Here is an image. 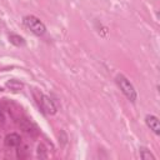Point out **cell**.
I'll list each match as a JSON object with an SVG mask.
<instances>
[{"instance_id": "1", "label": "cell", "mask_w": 160, "mask_h": 160, "mask_svg": "<svg viewBox=\"0 0 160 160\" xmlns=\"http://www.w3.org/2000/svg\"><path fill=\"white\" fill-rule=\"evenodd\" d=\"M115 81H116L118 86L120 88L121 92L126 96V99L130 100L131 102H135L136 99H138V94H136V90H135L134 85L129 81V79H128L126 76H124L122 74H119V75L116 76Z\"/></svg>"}, {"instance_id": "2", "label": "cell", "mask_w": 160, "mask_h": 160, "mask_svg": "<svg viewBox=\"0 0 160 160\" xmlns=\"http://www.w3.org/2000/svg\"><path fill=\"white\" fill-rule=\"evenodd\" d=\"M22 22L36 36H42L46 32V26L44 25V22L39 18H36L34 15H26V16H24Z\"/></svg>"}, {"instance_id": "3", "label": "cell", "mask_w": 160, "mask_h": 160, "mask_svg": "<svg viewBox=\"0 0 160 160\" xmlns=\"http://www.w3.org/2000/svg\"><path fill=\"white\" fill-rule=\"evenodd\" d=\"M38 102H39V106H40V109L42 110V112H45V114H48V115H54V114H56V105L54 104V101H52L49 96H46V95H44V94H40Z\"/></svg>"}, {"instance_id": "4", "label": "cell", "mask_w": 160, "mask_h": 160, "mask_svg": "<svg viewBox=\"0 0 160 160\" xmlns=\"http://www.w3.org/2000/svg\"><path fill=\"white\" fill-rule=\"evenodd\" d=\"M145 124L155 135H160V122H159L158 116H155V115H146L145 116Z\"/></svg>"}, {"instance_id": "5", "label": "cell", "mask_w": 160, "mask_h": 160, "mask_svg": "<svg viewBox=\"0 0 160 160\" xmlns=\"http://www.w3.org/2000/svg\"><path fill=\"white\" fill-rule=\"evenodd\" d=\"M4 144L9 148H16L21 144V138L19 134L16 132H11V134H8L4 139Z\"/></svg>"}, {"instance_id": "6", "label": "cell", "mask_w": 160, "mask_h": 160, "mask_svg": "<svg viewBox=\"0 0 160 160\" xmlns=\"http://www.w3.org/2000/svg\"><path fill=\"white\" fill-rule=\"evenodd\" d=\"M20 126H21V129L25 131V132H28V134H30V135H32V136H35V135H38V128L30 121V120H28V119H22L21 120V122H20Z\"/></svg>"}, {"instance_id": "7", "label": "cell", "mask_w": 160, "mask_h": 160, "mask_svg": "<svg viewBox=\"0 0 160 160\" xmlns=\"http://www.w3.org/2000/svg\"><path fill=\"white\" fill-rule=\"evenodd\" d=\"M9 41H10L12 45L18 46V48L25 45V40H24V38L20 36V35H18V34H10V35H9Z\"/></svg>"}, {"instance_id": "8", "label": "cell", "mask_w": 160, "mask_h": 160, "mask_svg": "<svg viewBox=\"0 0 160 160\" xmlns=\"http://www.w3.org/2000/svg\"><path fill=\"white\" fill-rule=\"evenodd\" d=\"M22 82H20L19 80H15V79H12V80H9L8 82H6V88H9L10 90H12V91H18V90H20V89H22Z\"/></svg>"}, {"instance_id": "9", "label": "cell", "mask_w": 160, "mask_h": 160, "mask_svg": "<svg viewBox=\"0 0 160 160\" xmlns=\"http://www.w3.org/2000/svg\"><path fill=\"white\" fill-rule=\"evenodd\" d=\"M140 158L144 159V160H155V156L146 148H141L140 149Z\"/></svg>"}, {"instance_id": "10", "label": "cell", "mask_w": 160, "mask_h": 160, "mask_svg": "<svg viewBox=\"0 0 160 160\" xmlns=\"http://www.w3.org/2000/svg\"><path fill=\"white\" fill-rule=\"evenodd\" d=\"M38 158H40V159H46V158H48L46 148H45L42 144H40V145L38 146Z\"/></svg>"}, {"instance_id": "11", "label": "cell", "mask_w": 160, "mask_h": 160, "mask_svg": "<svg viewBox=\"0 0 160 160\" xmlns=\"http://www.w3.org/2000/svg\"><path fill=\"white\" fill-rule=\"evenodd\" d=\"M4 119H5V116H4V112L0 110V121H4Z\"/></svg>"}]
</instances>
